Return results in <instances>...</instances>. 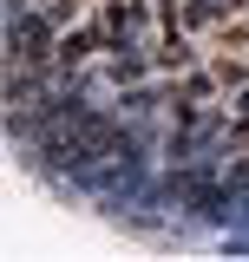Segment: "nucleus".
<instances>
[{"label": "nucleus", "mask_w": 249, "mask_h": 262, "mask_svg": "<svg viewBox=\"0 0 249 262\" xmlns=\"http://www.w3.org/2000/svg\"><path fill=\"white\" fill-rule=\"evenodd\" d=\"M230 13H236V0H177V27L184 33H203L217 20H230Z\"/></svg>", "instance_id": "f257e3e1"}, {"label": "nucleus", "mask_w": 249, "mask_h": 262, "mask_svg": "<svg viewBox=\"0 0 249 262\" xmlns=\"http://www.w3.org/2000/svg\"><path fill=\"white\" fill-rule=\"evenodd\" d=\"M217 85H249V66H236V59H223V66H217Z\"/></svg>", "instance_id": "f03ea898"}]
</instances>
